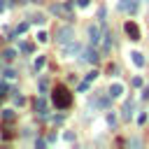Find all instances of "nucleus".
<instances>
[{"instance_id":"18","label":"nucleus","mask_w":149,"mask_h":149,"mask_svg":"<svg viewBox=\"0 0 149 149\" xmlns=\"http://www.w3.org/2000/svg\"><path fill=\"white\" fill-rule=\"evenodd\" d=\"M23 30H28V23H26V21H23V23H19V26H16V33H23Z\"/></svg>"},{"instance_id":"26","label":"nucleus","mask_w":149,"mask_h":149,"mask_svg":"<svg viewBox=\"0 0 149 149\" xmlns=\"http://www.w3.org/2000/svg\"><path fill=\"white\" fill-rule=\"evenodd\" d=\"M5 5H7V2H2V0H0V12H2V9H5Z\"/></svg>"},{"instance_id":"20","label":"nucleus","mask_w":149,"mask_h":149,"mask_svg":"<svg viewBox=\"0 0 149 149\" xmlns=\"http://www.w3.org/2000/svg\"><path fill=\"white\" fill-rule=\"evenodd\" d=\"M79 91H81V93L88 91V81H81V84H79Z\"/></svg>"},{"instance_id":"27","label":"nucleus","mask_w":149,"mask_h":149,"mask_svg":"<svg viewBox=\"0 0 149 149\" xmlns=\"http://www.w3.org/2000/svg\"><path fill=\"white\" fill-rule=\"evenodd\" d=\"M33 2H42V0H33Z\"/></svg>"},{"instance_id":"24","label":"nucleus","mask_w":149,"mask_h":149,"mask_svg":"<svg viewBox=\"0 0 149 149\" xmlns=\"http://www.w3.org/2000/svg\"><path fill=\"white\" fill-rule=\"evenodd\" d=\"M107 121H109V123L114 126V123H116V116H114V114H107Z\"/></svg>"},{"instance_id":"21","label":"nucleus","mask_w":149,"mask_h":149,"mask_svg":"<svg viewBox=\"0 0 149 149\" xmlns=\"http://www.w3.org/2000/svg\"><path fill=\"white\" fill-rule=\"evenodd\" d=\"M2 116H5V119H12V116H14V112H12V109H5V112H2Z\"/></svg>"},{"instance_id":"19","label":"nucleus","mask_w":149,"mask_h":149,"mask_svg":"<svg viewBox=\"0 0 149 149\" xmlns=\"http://www.w3.org/2000/svg\"><path fill=\"white\" fill-rule=\"evenodd\" d=\"M5 77H7V79H14V77H16V72H14V70H7V72H5Z\"/></svg>"},{"instance_id":"15","label":"nucleus","mask_w":149,"mask_h":149,"mask_svg":"<svg viewBox=\"0 0 149 149\" xmlns=\"http://www.w3.org/2000/svg\"><path fill=\"white\" fill-rule=\"evenodd\" d=\"M95 77H98V72H95V70H91V72L86 74V79H84V81H88V84H91V81H93Z\"/></svg>"},{"instance_id":"3","label":"nucleus","mask_w":149,"mask_h":149,"mask_svg":"<svg viewBox=\"0 0 149 149\" xmlns=\"http://www.w3.org/2000/svg\"><path fill=\"white\" fill-rule=\"evenodd\" d=\"M123 30H126V35H128L130 40H140V28H137L135 21H126V23H123Z\"/></svg>"},{"instance_id":"2","label":"nucleus","mask_w":149,"mask_h":149,"mask_svg":"<svg viewBox=\"0 0 149 149\" xmlns=\"http://www.w3.org/2000/svg\"><path fill=\"white\" fill-rule=\"evenodd\" d=\"M72 40H74V30H72V26H61L58 33H56V42L63 47V44H68V42H72Z\"/></svg>"},{"instance_id":"12","label":"nucleus","mask_w":149,"mask_h":149,"mask_svg":"<svg viewBox=\"0 0 149 149\" xmlns=\"http://www.w3.org/2000/svg\"><path fill=\"white\" fill-rule=\"evenodd\" d=\"M33 49H35V44H33V42H23V44H21V51H23V54H30Z\"/></svg>"},{"instance_id":"16","label":"nucleus","mask_w":149,"mask_h":149,"mask_svg":"<svg viewBox=\"0 0 149 149\" xmlns=\"http://www.w3.org/2000/svg\"><path fill=\"white\" fill-rule=\"evenodd\" d=\"M47 37H49V35H47L44 30H40V33H37V42H47Z\"/></svg>"},{"instance_id":"9","label":"nucleus","mask_w":149,"mask_h":149,"mask_svg":"<svg viewBox=\"0 0 149 149\" xmlns=\"http://www.w3.org/2000/svg\"><path fill=\"white\" fill-rule=\"evenodd\" d=\"M121 93H123V86H121V84H112V86H109V95H112V98H119Z\"/></svg>"},{"instance_id":"6","label":"nucleus","mask_w":149,"mask_h":149,"mask_svg":"<svg viewBox=\"0 0 149 149\" xmlns=\"http://www.w3.org/2000/svg\"><path fill=\"white\" fill-rule=\"evenodd\" d=\"M81 56H84V61H88L91 65H98V61H100V58H98V51L93 49V44H91L88 49H84V51H81Z\"/></svg>"},{"instance_id":"23","label":"nucleus","mask_w":149,"mask_h":149,"mask_svg":"<svg viewBox=\"0 0 149 149\" xmlns=\"http://www.w3.org/2000/svg\"><path fill=\"white\" fill-rule=\"evenodd\" d=\"M77 5H79V7H88V5H91V0H77Z\"/></svg>"},{"instance_id":"22","label":"nucleus","mask_w":149,"mask_h":149,"mask_svg":"<svg viewBox=\"0 0 149 149\" xmlns=\"http://www.w3.org/2000/svg\"><path fill=\"white\" fill-rule=\"evenodd\" d=\"M144 121H147V114H144V112H142V114H140V116H137V123H140V126H142V123H144Z\"/></svg>"},{"instance_id":"17","label":"nucleus","mask_w":149,"mask_h":149,"mask_svg":"<svg viewBox=\"0 0 149 149\" xmlns=\"http://www.w3.org/2000/svg\"><path fill=\"white\" fill-rule=\"evenodd\" d=\"M142 84H144V81H142V77H133V86H135V88H140Z\"/></svg>"},{"instance_id":"8","label":"nucleus","mask_w":149,"mask_h":149,"mask_svg":"<svg viewBox=\"0 0 149 149\" xmlns=\"http://www.w3.org/2000/svg\"><path fill=\"white\" fill-rule=\"evenodd\" d=\"M121 116H123L126 121L133 116V100H126V105H123V114H121Z\"/></svg>"},{"instance_id":"14","label":"nucleus","mask_w":149,"mask_h":149,"mask_svg":"<svg viewBox=\"0 0 149 149\" xmlns=\"http://www.w3.org/2000/svg\"><path fill=\"white\" fill-rule=\"evenodd\" d=\"M2 56H5V58H7V61H12V58H14V56H16V51H14V49H7V51H5V54H2Z\"/></svg>"},{"instance_id":"25","label":"nucleus","mask_w":149,"mask_h":149,"mask_svg":"<svg viewBox=\"0 0 149 149\" xmlns=\"http://www.w3.org/2000/svg\"><path fill=\"white\" fill-rule=\"evenodd\" d=\"M142 98H144V100H149V86L144 88V93H142Z\"/></svg>"},{"instance_id":"7","label":"nucleus","mask_w":149,"mask_h":149,"mask_svg":"<svg viewBox=\"0 0 149 149\" xmlns=\"http://www.w3.org/2000/svg\"><path fill=\"white\" fill-rule=\"evenodd\" d=\"M100 37H102V35H100V28H98L95 23H93V26H88V42H91L93 47L100 42Z\"/></svg>"},{"instance_id":"11","label":"nucleus","mask_w":149,"mask_h":149,"mask_svg":"<svg viewBox=\"0 0 149 149\" xmlns=\"http://www.w3.org/2000/svg\"><path fill=\"white\" fill-rule=\"evenodd\" d=\"M35 109H37V114H47L44 112V98H37L35 100Z\"/></svg>"},{"instance_id":"13","label":"nucleus","mask_w":149,"mask_h":149,"mask_svg":"<svg viewBox=\"0 0 149 149\" xmlns=\"http://www.w3.org/2000/svg\"><path fill=\"white\" fill-rule=\"evenodd\" d=\"M44 68V56H37L35 58V70H42Z\"/></svg>"},{"instance_id":"4","label":"nucleus","mask_w":149,"mask_h":149,"mask_svg":"<svg viewBox=\"0 0 149 149\" xmlns=\"http://www.w3.org/2000/svg\"><path fill=\"white\" fill-rule=\"evenodd\" d=\"M79 49H81V47L72 40V42H68V44L61 47V56H63V58H65V56H74V54H79Z\"/></svg>"},{"instance_id":"5","label":"nucleus","mask_w":149,"mask_h":149,"mask_svg":"<svg viewBox=\"0 0 149 149\" xmlns=\"http://www.w3.org/2000/svg\"><path fill=\"white\" fill-rule=\"evenodd\" d=\"M137 7H140V2H137V0H119V9H121V12L135 14V12H137Z\"/></svg>"},{"instance_id":"1","label":"nucleus","mask_w":149,"mask_h":149,"mask_svg":"<svg viewBox=\"0 0 149 149\" xmlns=\"http://www.w3.org/2000/svg\"><path fill=\"white\" fill-rule=\"evenodd\" d=\"M51 102H54V107H56V109H65V107H70L72 95H70V91H68L65 86H54Z\"/></svg>"},{"instance_id":"10","label":"nucleus","mask_w":149,"mask_h":149,"mask_svg":"<svg viewBox=\"0 0 149 149\" xmlns=\"http://www.w3.org/2000/svg\"><path fill=\"white\" fill-rule=\"evenodd\" d=\"M130 56H133V63H135V65H140V68H142V65H144V56H142V54H140V51H133V54H130Z\"/></svg>"}]
</instances>
